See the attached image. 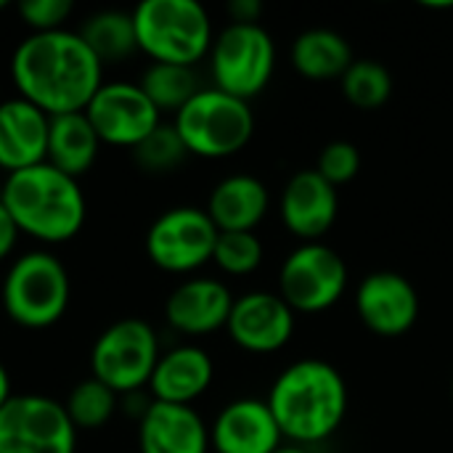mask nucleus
Listing matches in <instances>:
<instances>
[{
    "mask_svg": "<svg viewBox=\"0 0 453 453\" xmlns=\"http://www.w3.org/2000/svg\"><path fill=\"white\" fill-rule=\"evenodd\" d=\"M11 80L19 98L48 117H61L85 111L104 85V64L85 45L80 32H35L13 50Z\"/></svg>",
    "mask_w": 453,
    "mask_h": 453,
    "instance_id": "obj_1",
    "label": "nucleus"
},
{
    "mask_svg": "<svg viewBox=\"0 0 453 453\" xmlns=\"http://www.w3.org/2000/svg\"><path fill=\"white\" fill-rule=\"evenodd\" d=\"M348 401L350 395L342 374L321 358L289 364L265 398L281 435L303 449L332 438L342 427Z\"/></svg>",
    "mask_w": 453,
    "mask_h": 453,
    "instance_id": "obj_2",
    "label": "nucleus"
},
{
    "mask_svg": "<svg viewBox=\"0 0 453 453\" xmlns=\"http://www.w3.org/2000/svg\"><path fill=\"white\" fill-rule=\"evenodd\" d=\"M0 199L19 231L42 244L74 239L88 215L80 183L48 162L11 173L0 186Z\"/></svg>",
    "mask_w": 453,
    "mask_h": 453,
    "instance_id": "obj_3",
    "label": "nucleus"
},
{
    "mask_svg": "<svg viewBox=\"0 0 453 453\" xmlns=\"http://www.w3.org/2000/svg\"><path fill=\"white\" fill-rule=\"evenodd\" d=\"M138 50L154 64L194 66L212 48V21L196 0H143L133 11Z\"/></svg>",
    "mask_w": 453,
    "mask_h": 453,
    "instance_id": "obj_4",
    "label": "nucleus"
},
{
    "mask_svg": "<svg viewBox=\"0 0 453 453\" xmlns=\"http://www.w3.org/2000/svg\"><path fill=\"white\" fill-rule=\"evenodd\" d=\"M72 284L64 263L42 250L24 252L13 260L3 281L5 316L24 329H48L69 308Z\"/></svg>",
    "mask_w": 453,
    "mask_h": 453,
    "instance_id": "obj_5",
    "label": "nucleus"
},
{
    "mask_svg": "<svg viewBox=\"0 0 453 453\" xmlns=\"http://www.w3.org/2000/svg\"><path fill=\"white\" fill-rule=\"evenodd\" d=\"M173 127L188 154L202 159H226L250 143L255 133V114L250 101L228 96L212 85L202 88L175 114Z\"/></svg>",
    "mask_w": 453,
    "mask_h": 453,
    "instance_id": "obj_6",
    "label": "nucleus"
},
{
    "mask_svg": "<svg viewBox=\"0 0 453 453\" xmlns=\"http://www.w3.org/2000/svg\"><path fill=\"white\" fill-rule=\"evenodd\" d=\"M159 340L143 319H119L106 326L90 350V377L117 395L141 393L159 361Z\"/></svg>",
    "mask_w": 453,
    "mask_h": 453,
    "instance_id": "obj_7",
    "label": "nucleus"
},
{
    "mask_svg": "<svg viewBox=\"0 0 453 453\" xmlns=\"http://www.w3.org/2000/svg\"><path fill=\"white\" fill-rule=\"evenodd\" d=\"M276 45L263 24H228L210 48L215 88L242 101L263 93L273 77Z\"/></svg>",
    "mask_w": 453,
    "mask_h": 453,
    "instance_id": "obj_8",
    "label": "nucleus"
},
{
    "mask_svg": "<svg viewBox=\"0 0 453 453\" xmlns=\"http://www.w3.org/2000/svg\"><path fill=\"white\" fill-rule=\"evenodd\" d=\"M348 263L324 242H305L287 255L279 271V295L295 313H321L342 300Z\"/></svg>",
    "mask_w": 453,
    "mask_h": 453,
    "instance_id": "obj_9",
    "label": "nucleus"
},
{
    "mask_svg": "<svg viewBox=\"0 0 453 453\" xmlns=\"http://www.w3.org/2000/svg\"><path fill=\"white\" fill-rule=\"evenodd\" d=\"M77 430L64 403L48 395H11L0 406V453H74Z\"/></svg>",
    "mask_w": 453,
    "mask_h": 453,
    "instance_id": "obj_10",
    "label": "nucleus"
},
{
    "mask_svg": "<svg viewBox=\"0 0 453 453\" xmlns=\"http://www.w3.org/2000/svg\"><path fill=\"white\" fill-rule=\"evenodd\" d=\"M218 228L207 210L173 207L162 212L146 234L149 260L167 273H194L212 260Z\"/></svg>",
    "mask_w": 453,
    "mask_h": 453,
    "instance_id": "obj_11",
    "label": "nucleus"
},
{
    "mask_svg": "<svg viewBox=\"0 0 453 453\" xmlns=\"http://www.w3.org/2000/svg\"><path fill=\"white\" fill-rule=\"evenodd\" d=\"M85 117L101 143L122 146L130 151L162 125V114L141 90V85L125 80L104 82L85 106Z\"/></svg>",
    "mask_w": 453,
    "mask_h": 453,
    "instance_id": "obj_12",
    "label": "nucleus"
},
{
    "mask_svg": "<svg viewBox=\"0 0 453 453\" xmlns=\"http://www.w3.org/2000/svg\"><path fill=\"white\" fill-rule=\"evenodd\" d=\"M356 313L377 337H401L419 319L417 287L395 271H374L356 289Z\"/></svg>",
    "mask_w": 453,
    "mask_h": 453,
    "instance_id": "obj_13",
    "label": "nucleus"
},
{
    "mask_svg": "<svg viewBox=\"0 0 453 453\" xmlns=\"http://www.w3.org/2000/svg\"><path fill=\"white\" fill-rule=\"evenodd\" d=\"M226 332L247 353H276L295 334V311L279 292H247L234 300Z\"/></svg>",
    "mask_w": 453,
    "mask_h": 453,
    "instance_id": "obj_14",
    "label": "nucleus"
},
{
    "mask_svg": "<svg viewBox=\"0 0 453 453\" xmlns=\"http://www.w3.org/2000/svg\"><path fill=\"white\" fill-rule=\"evenodd\" d=\"M340 210L337 188L326 183L316 170L295 173L281 194L279 212L292 236L305 242H321V236L334 226Z\"/></svg>",
    "mask_w": 453,
    "mask_h": 453,
    "instance_id": "obj_15",
    "label": "nucleus"
},
{
    "mask_svg": "<svg viewBox=\"0 0 453 453\" xmlns=\"http://www.w3.org/2000/svg\"><path fill=\"white\" fill-rule=\"evenodd\" d=\"M231 289L210 276L186 279L178 284L167 303H165V319L167 324L188 337L212 334L218 329H226L231 308H234Z\"/></svg>",
    "mask_w": 453,
    "mask_h": 453,
    "instance_id": "obj_16",
    "label": "nucleus"
},
{
    "mask_svg": "<svg viewBox=\"0 0 453 453\" xmlns=\"http://www.w3.org/2000/svg\"><path fill=\"white\" fill-rule=\"evenodd\" d=\"M281 430L260 398L231 401L210 427L215 453H273L281 446Z\"/></svg>",
    "mask_w": 453,
    "mask_h": 453,
    "instance_id": "obj_17",
    "label": "nucleus"
},
{
    "mask_svg": "<svg viewBox=\"0 0 453 453\" xmlns=\"http://www.w3.org/2000/svg\"><path fill=\"white\" fill-rule=\"evenodd\" d=\"M141 453H210V430L191 406L151 401L138 419Z\"/></svg>",
    "mask_w": 453,
    "mask_h": 453,
    "instance_id": "obj_18",
    "label": "nucleus"
},
{
    "mask_svg": "<svg viewBox=\"0 0 453 453\" xmlns=\"http://www.w3.org/2000/svg\"><path fill=\"white\" fill-rule=\"evenodd\" d=\"M50 117L24 98L0 104V167L11 175L45 162Z\"/></svg>",
    "mask_w": 453,
    "mask_h": 453,
    "instance_id": "obj_19",
    "label": "nucleus"
},
{
    "mask_svg": "<svg viewBox=\"0 0 453 453\" xmlns=\"http://www.w3.org/2000/svg\"><path fill=\"white\" fill-rule=\"evenodd\" d=\"M215 377L212 358L196 345H180L159 356L157 369L149 380V390L159 403L191 406L202 398Z\"/></svg>",
    "mask_w": 453,
    "mask_h": 453,
    "instance_id": "obj_20",
    "label": "nucleus"
},
{
    "mask_svg": "<svg viewBox=\"0 0 453 453\" xmlns=\"http://www.w3.org/2000/svg\"><path fill=\"white\" fill-rule=\"evenodd\" d=\"M268 188L255 175H228L223 178L207 199V215L220 234L228 231H255L268 215Z\"/></svg>",
    "mask_w": 453,
    "mask_h": 453,
    "instance_id": "obj_21",
    "label": "nucleus"
},
{
    "mask_svg": "<svg viewBox=\"0 0 453 453\" xmlns=\"http://www.w3.org/2000/svg\"><path fill=\"white\" fill-rule=\"evenodd\" d=\"M101 138L88 122L85 111L50 117L45 162L69 178H82L98 159Z\"/></svg>",
    "mask_w": 453,
    "mask_h": 453,
    "instance_id": "obj_22",
    "label": "nucleus"
},
{
    "mask_svg": "<svg viewBox=\"0 0 453 453\" xmlns=\"http://www.w3.org/2000/svg\"><path fill=\"white\" fill-rule=\"evenodd\" d=\"M292 66L297 74L308 80H342V74L350 69L353 48L350 42L334 32V29H305L303 35L295 37L292 50H289Z\"/></svg>",
    "mask_w": 453,
    "mask_h": 453,
    "instance_id": "obj_23",
    "label": "nucleus"
},
{
    "mask_svg": "<svg viewBox=\"0 0 453 453\" xmlns=\"http://www.w3.org/2000/svg\"><path fill=\"white\" fill-rule=\"evenodd\" d=\"M80 37L85 40V45L96 53L101 64L122 61L138 50L133 13L114 11V8L90 13L80 27Z\"/></svg>",
    "mask_w": 453,
    "mask_h": 453,
    "instance_id": "obj_24",
    "label": "nucleus"
},
{
    "mask_svg": "<svg viewBox=\"0 0 453 453\" xmlns=\"http://www.w3.org/2000/svg\"><path fill=\"white\" fill-rule=\"evenodd\" d=\"M141 90L149 96V101L157 106V111H173L178 114L202 88L194 66H178V64H149L138 80Z\"/></svg>",
    "mask_w": 453,
    "mask_h": 453,
    "instance_id": "obj_25",
    "label": "nucleus"
},
{
    "mask_svg": "<svg viewBox=\"0 0 453 453\" xmlns=\"http://www.w3.org/2000/svg\"><path fill=\"white\" fill-rule=\"evenodd\" d=\"M342 96L361 111L382 109L393 96V74L374 58H356L340 80Z\"/></svg>",
    "mask_w": 453,
    "mask_h": 453,
    "instance_id": "obj_26",
    "label": "nucleus"
},
{
    "mask_svg": "<svg viewBox=\"0 0 453 453\" xmlns=\"http://www.w3.org/2000/svg\"><path fill=\"white\" fill-rule=\"evenodd\" d=\"M64 409L77 433L80 430H85V433L101 430L109 425V419L117 411V393L111 388H106L104 382H98L96 377H88L72 388Z\"/></svg>",
    "mask_w": 453,
    "mask_h": 453,
    "instance_id": "obj_27",
    "label": "nucleus"
},
{
    "mask_svg": "<svg viewBox=\"0 0 453 453\" xmlns=\"http://www.w3.org/2000/svg\"><path fill=\"white\" fill-rule=\"evenodd\" d=\"M263 242L255 231H228L218 234L212 263L228 276H250L263 263Z\"/></svg>",
    "mask_w": 453,
    "mask_h": 453,
    "instance_id": "obj_28",
    "label": "nucleus"
},
{
    "mask_svg": "<svg viewBox=\"0 0 453 453\" xmlns=\"http://www.w3.org/2000/svg\"><path fill=\"white\" fill-rule=\"evenodd\" d=\"M186 157H188V151H186V146H183V141L173 125H159L133 149L135 165L151 175L173 173Z\"/></svg>",
    "mask_w": 453,
    "mask_h": 453,
    "instance_id": "obj_29",
    "label": "nucleus"
},
{
    "mask_svg": "<svg viewBox=\"0 0 453 453\" xmlns=\"http://www.w3.org/2000/svg\"><path fill=\"white\" fill-rule=\"evenodd\" d=\"M326 183H332L334 188L337 186H345L350 183L358 170H361V151L356 149V143L350 141H332L321 149L319 154V162L313 167Z\"/></svg>",
    "mask_w": 453,
    "mask_h": 453,
    "instance_id": "obj_30",
    "label": "nucleus"
},
{
    "mask_svg": "<svg viewBox=\"0 0 453 453\" xmlns=\"http://www.w3.org/2000/svg\"><path fill=\"white\" fill-rule=\"evenodd\" d=\"M72 0H24L19 3L21 21L35 32H56L64 29V21L72 16Z\"/></svg>",
    "mask_w": 453,
    "mask_h": 453,
    "instance_id": "obj_31",
    "label": "nucleus"
},
{
    "mask_svg": "<svg viewBox=\"0 0 453 453\" xmlns=\"http://www.w3.org/2000/svg\"><path fill=\"white\" fill-rule=\"evenodd\" d=\"M19 226L13 223V218H11V212L5 210V204H3V199H0V260H5L11 252H13V247H16V242H19Z\"/></svg>",
    "mask_w": 453,
    "mask_h": 453,
    "instance_id": "obj_32",
    "label": "nucleus"
},
{
    "mask_svg": "<svg viewBox=\"0 0 453 453\" xmlns=\"http://www.w3.org/2000/svg\"><path fill=\"white\" fill-rule=\"evenodd\" d=\"M260 13L263 5L257 0H231L228 5L231 24H260Z\"/></svg>",
    "mask_w": 453,
    "mask_h": 453,
    "instance_id": "obj_33",
    "label": "nucleus"
},
{
    "mask_svg": "<svg viewBox=\"0 0 453 453\" xmlns=\"http://www.w3.org/2000/svg\"><path fill=\"white\" fill-rule=\"evenodd\" d=\"M11 395H13V393H11V377H8L5 366L0 364V406H3Z\"/></svg>",
    "mask_w": 453,
    "mask_h": 453,
    "instance_id": "obj_34",
    "label": "nucleus"
},
{
    "mask_svg": "<svg viewBox=\"0 0 453 453\" xmlns=\"http://www.w3.org/2000/svg\"><path fill=\"white\" fill-rule=\"evenodd\" d=\"M273 453H311V451H305L303 446H295V443H292V446H284V443H281V446H279Z\"/></svg>",
    "mask_w": 453,
    "mask_h": 453,
    "instance_id": "obj_35",
    "label": "nucleus"
},
{
    "mask_svg": "<svg viewBox=\"0 0 453 453\" xmlns=\"http://www.w3.org/2000/svg\"><path fill=\"white\" fill-rule=\"evenodd\" d=\"M5 5H8V3H5V0H0V11H3V8H5Z\"/></svg>",
    "mask_w": 453,
    "mask_h": 453,
    "instance_id": "obj_36",
    "label": "nucleus"
},
{
    "mask_svg": "<svg viewBox=\"0 0 453 453\" xmlns=\"http://www.w3.org/2000/svg\"><path fill=\"white\" fill-rule=\"evenodd\" d=\"M451 395H453V380H451Z\"/></svg>",
    "mask_w": 453,
    "mask_h": 453,
    "instance_id": "obj_37",
    "label": "nucleus"
}]
</instances>
